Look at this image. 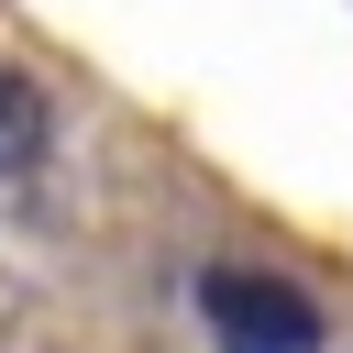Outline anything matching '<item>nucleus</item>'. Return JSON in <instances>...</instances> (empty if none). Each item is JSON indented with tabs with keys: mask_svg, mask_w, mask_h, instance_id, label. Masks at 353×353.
<instances>
[{
	"mask_svg": "<svg viewBox=\"0 0 353 353\" xmlns=\"http://www.w3.org/2000/svg\"><path fill=\"white\" fill-rule=\"evenodd\" d=\"M199 320H210L221 353H320L331 342L320 298L287 287V276H265V265H210L199 276Z\"/></svg>",
	"mask_w": 353,
	"mask_h": 353,
	"instance_id": "nucleus-1",
	"label": "nucleus"
},
{
	"mask_svg": "<svg viewBox=\"0 0 353 353\" xmlns=\"http://www.w3.org/2000/svg\"><path fill=\"white\" fill-rule=\"evenodd\" d=\"M44 143H55V99H44V77L0 66V176H33Z\"/></svg>",
	"mask_w": 353,
	"mask_h": 353,
	"instance_id": "nucleus-2",
	"label": "nucleus"
}]
</instances>
